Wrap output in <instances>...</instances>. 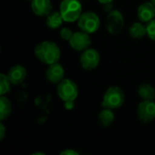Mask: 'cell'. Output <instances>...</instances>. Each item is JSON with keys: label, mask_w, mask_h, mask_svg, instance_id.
I'll return each mask as SVG.
<instances>
[{"label": "cell", "mask_w": 155, "mask_h": 155, "mask_svg": "<svg viewBox=\"0 0 155 155\" xmlns=\"http://www.w3.org/2000/svg\"><path fill=\"white\" fill-rule=\"evenodd\" d=\"M32 155H45V153H35Z\"/></svg>", "instance_id": "484cf974"}, {"label": "cell", "mask_w": 155, "mask_h": 155, "mask_svg": "<svg viewBox=\"0 0 155 155\" xmlns=\"http://www.w3.org/2000/svg\"><path fill=\"white\" fill-rule=\"evenodd\" d=\"M12 106L10 100L5 95H1L0 97V121L3 122L6 120L11 114Z\"/></svg>", "instance_id": "5bb4252c"}, {"label": "cell", "mask_w": 155, "mask_h": 155, "mask_svg": "<svg viewBox=\"0 0 155 155\" xmlns=\"http://www.w3.org/2000/svg\"><path fill=\"white\" fill-rule=\"evenodd\" d=\"M57 94L64 102L74 101L78 96V87L70 79H63L57 84Z\"/></svg>", "instance_id": "5b68a950"}, {"label": "cell", "mask_w": 155, "mask_h": 155, "mask_svg": "<svg viewBox=\"0 0 155 155\" xmlns=\"http://www.w3.org/2000/svg\"><path fill=\"white\" fill-rule=\"evenodd\" d=\"M31 7L34 14L38 16H47L53 8L51 0H33Z\"/></svg>", "instance_id": "7c38bea8"}, {"label": "cell", "mask_w": 155, "mask_h": 155, "mask_svg": "<svg viewBox=\"0 0 155 155\" xmlns=\"http://www.w3.org/2000/svg\"><path fill=\"white\" fill-rule=\"evenodd\" d=\"M137 116L143 123H150L155 119V103L153 100H143L137 108Z\"/></svg>", "instance_id": "ba28073f"}, {"label": "cell", "mask_w": 155, "mask_h": 155, "mask_svg": "<svg viewBox=\"0 0 155 155\" xmlns=\"http://www.w3.org/2000/svg\"><path fill=\"white\" fill-rule=\"evenodd\" d=\"M77 25L81 31L87 34L95 33L100 27V19L98 15L93 12L82 13L77 20Z\"/></svg>", "instance_id": "277c9868"}, {"label": "cell", "mask_w": 155, "mask_h": 155, "mask_svg": "<svg viewBox=\"0 0 155 155\" xmlns=\"http://www.w3.org/2000/svg\"><path fill=\"white\" fill-rule=\"evenodd\" d=\"M35 55L40 62L50 65L59 61L61 50L55 43L52 41H44L35 46Z\"/></svg>", "instance_id": "6da1fadb"}, {"label": "cell", "mask_w": 155, "mask_h": 155, "mask_svg": "<svg viewBox=\"0 0 155 155\" xmlns=\"http://www.w3.org/2000/svg\"><path fill=\"white\" fill-rule=\"evenodd\" d=\"M7 76L12 84L18 85L25 81V79L26 77V70L24 66L17 64V65L13 66L9 70Z\"/></svg>", "instance_id": "4fadbf2b"}, {"label": "cell", "mask_w": 155, "mask_h": 155, "mask_svg": "<svg viewBox=\"0 0 155 155\" xmlns=\"http://www.w3.org/2000/svg\"><path fill=\"white\" fill-rule=\"evenodd\" d=\"M60 13L65 22L77 21L82 15V5L79 0H63L60 5Z\"/></svg>", "instance_id": "3957f363"}, {"label": "cell", "mask_w": 155, "mask_h": 155, "mask_svg": "<svg viewBox=\"0 0 155 155\" xmlns=\"http://www.w3.org/2000/svg\"><path fill=\"white\" fill-rule=\"evenodd\" d=\"M64 18L60 12H51L46 17V25L51 29H56L62 25Z\"/></svg>", "instance_id": "9a60e30c"}, {"label": "cell", "mask_w": 155, "mask_h": 155, "mask_svg": "<svg viewBox=\"0 0 155 155\" xmlns=\"http://www.w3.org/2000/svg\"><path fill=\"white\" fill-rule=\"evenodd\" d=\"M138 18L143 23H149L155 17V5L151 2H145L142 4L137 10Z\"/></svg>", "instance_id": "8fae6325"}, {"label": "cell", "mask_w": 155, "mask_h": 155, "mask_svg": "<svg viewBox=\"0 0 155 155\" xmlns=\"http://www.w3.org/2000/svg\"><path fill=\"white\" fill-rule=\"evenodd\" d=\"M100 62L99 53L93 48H88L83 52L80 56V63L84 70L91 71L95 69Z\"/></svg>", "instance_id": "52a82bcc"}, {"label": "cell", "mask_w": 155, "mask_h": 155, "mask_svg": "<svg viewBox=\"0 0 155 155\" xmlns=\"http://www.w3.org/2000/svg\"><path fill=\"white\" fill-rule=\"evenodd\" d=\"M150 2H151L153 5H155V0H150Z\"/></svg>", "instance_id": "4316f807"}, {"label": "cell", "mask_w": 155, "mask_h": 155, "mask_svg": "<svg viewBox=\"0 0 155 155\" xmlns=\"http://www.w3.org/2000/svg\"><path fill=\"white\" fill-rule=\"evenodd\" d=\"M74 107V101H66L64 102V108L66 110H72Z\"/></svg>", "instance_id": "7402d4cb"}, {"label": "cell", "mask_w": 155, "mask_h": 155, "mask_svg": "<svg viewBox=\"0 0 155 155\" xmlns=\"http://www.w3.org/2000/svg\"><path fill=\"white\" fill-rule=\"evenodd\" d=\"M5 127L1 122L0 123V140L1 141L5 138Z\"/></svg>", "instance_id": "603a6c76"}, {"label": "cell", "mask_w": 155, "mask_h": 155, "mask_svg": "<svg viewBox=\"0 0 155 155\" xmlns=\"http://www.w3.org/2000/svg\"><path fill=\"white\" fill-rule=\"evenodd\" d=\"M99 3H101V4H103V5H109V4H111L114 0H97Z\"/></svg>", "instance_id": "d4e9b609"}, {"label": "cell", "mask_w": 155, "mask_h": 155, "mask_svg": "<svg viewBox=\"0 0 155 155\" xmlns=\"http://www.w3.org/2000/svg\"><path fill=\"white\" fill-rule=\"evenodd\" d=\"M138 94L143 100H154V88L149 84H143L138 87Z\"/></svg>", "instance_id": "e0dca14e"}, {"label": "cell", "mask_w": 155, "mask_h": 155, "mask_svg": "<svg viewBox=\"0 0 155 155\" xmlns=\"http://www.w3.org/2000/svg\"><path fill=\"white\" fill-rule=\"evenodd\" d=\"M124 25V18L119 10H113L109 13L106 19V29L112 35L119 34Z\"/></svg>", "instance_id": "8992f818"}, {"label": "cell", "mask_w": 155, "mask_h": 155, "mask_svg": "<svg viewBox=\"0 0 155 155\" xmlns=\"http://www.w3.org/2000/svg\"><path fill=\"white\" fill-rule=\"evenodd\" d=\"M129 34L133 38L142 39L145 35H147V29L143 24L136 22L131 25V27L129 29Z\"/></svg>", "instance_id": "2e32d148"}, {"label": "cell", "mask_w": 155, "mask_h": 155, "mask_svg": "<svg viewBox=\"0 0 155 155\" xmlns=\"http://www.w3.org/2000/svg\"><path fill=\"white\" fill-rule=\"evenodd\" d=\"M10 84H12L8 76L4 74H0V94L1 95H5L10 91Z\"/></svg>", "instance_id": "d6986e66"}, {"label": "cell", "mask_w": 155, "mask_h": 155, "mask_svg": "<svg viewBox=\"0 0 155 155\" xmlns=\"http://www.w3.org/2000/svg\"><path fill=\"white\" fill-rule=\"evenodd\" d=\"M73 35H74L73 31H72L70 28H68V27L63 28V29L61 30V32H60L61 37H62L64 40H66V41H69V40L71 39V37L73 36Z\"/></svg>", "instance_id": "44dd1931"}, {"label": "cell", "mask_w": 155, "mask_h": 155, "mask_svg": "<svg viewBox=\"0 0 155 155\" xmlns=\"http://www.w3.org/2000/svg\"><path fill=\"white\" fill-rule=\"evenodd\" d=\"M27 1H31V2H32V1H33V0H27Z\"/></svg>", "instance_id": "83f0119b"}, {"label": "cell", "mask_w": 155, "mask_h": 155, "mask_svg": "<svg viewBox=\"0 0 155 155\" xmlns=\"http://www.w3.org/2000/svg\"><path fill=\"white\" fill-rule=\"evenodd\" d=\"M98 120H99V123L103 126L107 127L113 124V122L114 120V114L113 113L112 109L104 108L98 114Z\"/></svg>", "instance_id": "ac0fdd59"}, {"label": "cell", "mask_w": 155, "mask_h": 155, "mask_svg": "<svg viewBox=\"0 0 155 155\" xmlns=\"http://www.w3.org/2000/svg\"><path fill=\"white\" fill-rule=\"evenodd\" d=\"M64 75V70L63 66L57 62L49 65L46 71V78L52 84H59Z\"/></svg>", "instance_id": "30bf717a"}, {"label": "cell", "mask_w": 155, "mask_h": 155, "mask_svg": "<svg viewBox=\"0 0 155 155\" xmlns=\"http://www.w3.org/2000/svg\"><path fill=\"white\" fill-rule=\"evenodd\" d=\"M146 29H147V35L149 36V38L153 41H155V18L150 21L149 23H147Z\"/></svg>", "instance_id": "ffe728a7"}, {"label": "cell", "mask_w": 155, "mask_h": 155, "mask_svg": "<svg viewBox=\"0 0 155 155\" xmlns=\"http://www.w3.org/2000/svg\"><path fill=\"white\" fill-rule=\"evenodd\" d=\"M125 95L124 91L118 86H112L107 89L104 95L102 106L108 109H117L124 103Z\"/></svg>", "instance_id": "7a4b0ae2"}, {"label": "cell", "mask_w": 155, "mask_h": 155, "mask_svg": "<svg viewBox=\"0 0 155 155\" xmlns=\"http://www.w3.org/2000/svg\"><path fill=\"white\" fill-rule=\"evenodd\" d=\"M60 154L61 155H78L79 153H78L77 152L74 151V150L67 149V150H65V151H63Z\"/></svg>", "instance_id": "cb8c5ba5"}, {"label": "cell", "mask_w": 155, "mask_h": 155, "mask_svg": "<svg viewBox=\"0 0 155 155\" xmlns=\"http://www.w3.org/2000/svg\"><path fill=\"white\" fill-rule=\"evenodd\" d=\"M69 44L70 46L75 51H84L89 48L91 45V38L89 34L84 31L75 32L69 40Z\"/></svg>", "instance_id": "9c48e42d"}]
</instances>
